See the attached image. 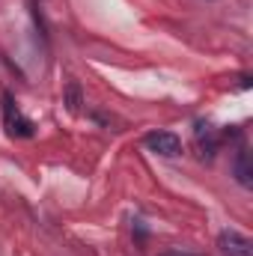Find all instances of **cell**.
I'll return each instance as SVG.
<instances>
[{
    "label": "cell",
    "instance_id": "cell-1",
    "mask_svg": "<svg viewBox=\"0 0 253 256\" xmlns=\"http://www.w3.org/2000/svg\"><path fill=\"white\" fill-rule=\"evenodd\" d=\"M0 102H3V126H6V131H9L12 137H33V122H30L27 116H21L15 98H12L9 92H3Z\"/></svg>",
    "mask_w": 253,
    "mask_h": 256
},
{
    "label": "cell",
    "instance_id": "cell-2",
    "mask_svg": "<svg viewBox=\"0 0 253 256\" xmlns=\"http://www.w3.org/2000/svg\"><path fill=\"white\" fill-rule=\"evenodd\" d=\"M146 149L155 152V155H164V158H176L182 152V140L173 134V131H149L143 137Z\"/></svg>",
    "mask_w": 253,
    "mask_h": 256
},
{
    "label": "cell",
    "instance_id": "cell-4",
    "mask_svg": "<svg viewBox=\"0 0 253 256\" xmlns=\"http://www.w3.org/2000/svg\"><path fill=\"white\" fill-rule=\"evenodd\" d=\"M250 176H253L250 173V155H248V152H238V158H236V179H238L244 188H250L253 185Z\"/></svg>",
    "mask_w": 253,
    "mask_h": 256
},
{
    "label": "cell",
    "instance_id": "cell-5",
    "mask_svg": "<svg viewBox=\"0 0 253 256\" xmlns=\"http://www.w3.org/2000/svg\"><path fill=\"white\" fill-rule=\"evenodd\" d=\"M63 104L68 108V114H78L80 110V104H84V96H80V86L72 80L68 86H66V98H63Z\"/></svg>",
    "mask_w": 253,
    "mask_h": 256
},
{
    "label": "cell",
    "instance_id": "cell-3",
    "mask_svg": "<svg viewBox=\"0 0 253 256\" xmlns=\"http://www.w3.org/2000/svg\"><path fill=\"white\" fill-rule=\"evenodd\" d=\"M218 242H220L224 256H253V242L248 236L236 232V230H224Z\"/></svg>",
    "mask_w": 253,
    "mask_h": 256
}]
</instances>
